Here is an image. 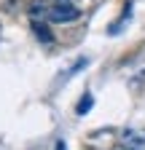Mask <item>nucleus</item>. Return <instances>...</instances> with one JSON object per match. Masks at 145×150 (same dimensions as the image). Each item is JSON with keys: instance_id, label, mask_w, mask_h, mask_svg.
I'll return each mask as SVG.
<instances>
[{"instance_id": "7", "label": "nucleus", "mask_w": 145, "mask_h": 150, "mask_svg": "<svg viewBox=\"0 0 145 150\" xmlns=\"http://www.w3.org/2000/svg\"><path fill=\"white\" fill-rule=\"evenodd\" d=\"M59 3H67V0H59Z\"/></svg>"}, {"instance_id": "4", "label": "nucleus", "mask_w": 145, "mask_h": 150, "mask_svg": "<svg viewBox=\"0 0 145 150\" xmlns=\"http://www.w3.org/2000/svg\"><path fill=\"white\" fill-rule=\"evenodd\" d=\"M30 16H32V19H38V16H48V8H46V3L35 0V3L30 6Z\"/></svg>"}, {"instance_id": "3", "label": "nucleus", "mask_w": 145, "mask_h": 150, "mask_svg": "<svg viewBox=\"0 0 145 150\" xmlns=\"http://www.w3.org/2000/svg\"><path fill=\"white\" fill-rule=\"evenodd\" d=\"M32 32H35V38H38L41 43H54V35H51V30H48L46 24L32 22Z\"/></svg>"}, {"instance_id": "2", "label": "nucleus", "mask_w": 145, "mask_h": 150, "mask_svg": "<svg viewBox=\"0 0 145 150\" xmlns=\"http://www.w3.org/2000/svg\"><path fill=\"white\" fill-rule=\"evenodd\" d=\"M124 150H145V134L137 131H124Z\"/></svg>"}, {"instance_id": "6", "label": "nucleus", "mask_w": 145, "mask_h": 150, "mask_svg": "<svg viewBox=\"0 0 145 150\" xmlns=\"http://www.w3.org/2000/svg\"><path fill=\"white\" fill-rule=\"evenodd\" d=\"M54 150H67V145H65V139H59L57 145H54Z\"/></svg>"}, {"instance_id": "1", "label": "nucleus", "mask_w": 145, "mask_h": 150, "mask_svg": "<svg viewBox=\"0 0 145 150\" xmlns=\"http://www.w3.org/2000/svg\"><path fill=\"white\" fill-rule=\"evenodd\" d=\"M81 16V11L75 6H70V3H57V6H51L48 8V22L54 24H67V22H75V19Z\"/></svg>"}, {"instance_id": "5", "label": "nucleus", "mask_w": 145, "mask_h": 150, "mask_svg": "<svg viewBox=\"0 0 145 150\" xmlns=\"http://www.w3.org/2000/svg\"><path fill=\"white\" fill-rule=\"evenodd\" d=\"M92 110V94H83V99L78 102V107H75V112L78 115H86V112Z\"/></svg>"}]
</instances>
